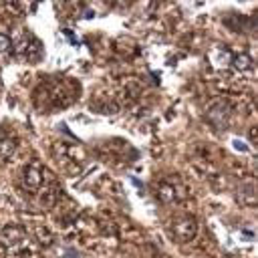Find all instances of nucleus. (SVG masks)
<instances>
[{"label":"nucleus","instance_id":"8","mask_svg":"<svg viewBox=\"0 0 258 258\" xmlns=\"http://www.w3.org/2000/svg\"><path fill=\"white\" fill-rule=\"evenodd\" d=\"M10 48H12V40H10V36H6V34L0 32V54L10 52Z\"/></svg>","mask_w":258,"mask_h":258},{"label":"nucleus","instance_id":"3","mask_svg":"<svg viewBox=\"0 0 258 258\" xmlns=\"http://www.w3.org/2000/svg\"><path fill=\"white\" fill-rule=\"evenodd\" d=\"M183 196H185V189H183L181 185H177V183L161 181V183L157 185V198H159L161 202H165V204L175 202V200H179V198H183Z\"/></svg>","mask_w":258,"mask_h":258},{"label":"nucleus","instance_id":"5","mask_svg":"<svg viewBox=\"0 0 258 258\" xmlns=\"http://www.w3.org/2000/svg\"><path fill=\"white\" fill-rule=\"evenodd\" d=\"M210 121L214 123V125H218V127H222L224 123H226V117H228V113H226V105L224 103H218V105H214L212 109H210Z\"/></svg>","mask_w":258,"mask_h":258},{"label":"nucleus","instance_id":"2","mask_svg":"<svg viewBox=\"0 0 258 258\" xmlns=\"http://www.w3.org/2000/svg\"><path fill=\"white\" fill-rule=\"evenodd\" d=\"M196 232H198V222L194 218H189V216L179 218L173 224V234H175V238L179 242H189L196 236Z\"/></svg>","mask_w":258,"mask_h":258},{"label":"nucleus","instance_id":"1","mask_svg":"<svg viewBox=\"0 0 258 258\" xmlns=\"http://www.w3.org/2000/svg\"><path fill=\"white\" fill-rule=\"evenodd\" d=\"M0 242L8 248V250H14L18 252L20 248H24V242H26V230L18 224H8L0 230Z\"/></svg>","mask_w":258,"mask_h":258},{"label":"nucleus","instance_id":"7","mask_svg":"<svg viewBox=\"0 0 258 258\" xmlns=\"http://www.w3.org/2000/svg\"><path fill=\"white\" fill-rule=\"evenodd\" d=\"M14 147H16V145H14L10 139H2V141H0V157H8V155L14 151Z\"/></svg>","mask_w":258,"mask_h":258},{"label":"nucleus","instance_id":"4","mask_svg":"<svg viewBox=\"0 0 258 258\" xmlns=\"http://www.w3.org/2000/svg\"><path fill=\"white\" fill-rule=\"evenodd\" d=\"M42 183V173L38 169V165H26L22 171V185L28 191H36Z\"/></svg>","mask_w":258,"mask_h":258},{"label":"nucleus","instance_id":"6","mask_svg":"<svg viewBox=\"0 0 258 258\" xmlns=\"http://www.w3.org/2000/svg\"><path fill=\"white\" fill-rule=\"evenodd\" d=\"M232 64H234V69H236V71H240V73L252 71V58H250L246 52H240V54H236V56L232 58Z\"/></svg>","mask_w":258,"mask_h":258}]
</instances>
